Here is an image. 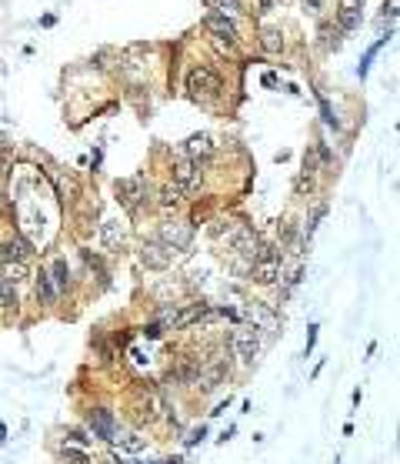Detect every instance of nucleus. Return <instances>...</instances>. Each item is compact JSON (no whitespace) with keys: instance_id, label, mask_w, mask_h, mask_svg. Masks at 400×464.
<instances>
[{"instance_id":"nucleus-21","label":"nucleus","mask_w":400,"mask_h":464,"mask_svg":"<svg viewBox=\"0 0 400 464\" xmlns=\"http://www.w3.org/2000/svg\"><path fill=\"white\" fill-rule=\"evenodd\" d=\"M37 297L44 301V304H50V301L57 297V290H54V284H50V274L47 271L37 274Z\"/></svg>"},{"instance_id":"nucleus-5","label":"nucleus","mask_w":400,"mask_h":464,"mask_svg":"<svg viewBox=\"0 0 400 464\" xmlns=\"http://www.w3.org/2000/svg\"><path fill=\"white\" fill-rule=\"evenodd\" d=\"M167 251H187L193 241L191 224H180V221H171V224H160V237H157Z\"/></svg>"},{"instance_id":"nucleus-28","label":"nucleus","mask_w":400,"mask_h":464,"mask_svg":"<svg viewBox=\"0 0 400 464\" xmlns=\"http://www.w3.org/2000/svg\"><path fill=\"white\" fill-rule=\"evenodd\" d=\"M213 14H224V17H230L234 10H237V0H204Z\"/></svg>"},{"instance_id":"nucleus-26","label":"nucleus","mask_w":400,"mask_h":464,"mask_svg":"<svg viewBox=\"0 0 400 464\" xmlns=\"http://www.w3.org/2000/svg\"><path fill=\"white\" fill-rule=\"evenodd\" d=\"M321 44H324L327 50H337V47H341V34H337L330 24H321Z\"/></svg>"},{"instance_id":"nucleus-7","label":"nucleus","mask_w":400,"mask_h":464,"mask_svg":"<svg viewBox=\"0 0 400 464\" xmlns=\"http://www.w3.org/2000/svg\"><path fill=\"white\" fill-rule=\"evenodd\" d=\"M257 351H260V334H257V328L244 324V328L234 331V354H237L240 361H254Z\"/></svg>"},{"instance_id":"nucleus-18","label":"nucleus","mask_w":400,"mask_h":464,"mask_svg":"<svg viewBox=\"0 0 400 464\" xmlns=\"http://www.w3.org/2000/svg\"><path fill=\"white\" fill-rule=\"evenodd\" d=\"M260 44H264V50H270V54H280L284 50V34L277 27H264L260 30Z\"/></svg>"},{"instance_id":"nucleus-16","label":"nucleus","mask_w":400,"mask_h":464,"mask_svg":"<svg viewBox=\"0 0 400 464\" xmlns=\"http://www.w3.org/2000/svg\"><path fill=\"white\" fill-rule=\"evenodd\" d=\"M0 254H3V261H27L30 257V244L23 241V237H14V241H7L3 248H0Z\"/></svg>"},{"instance_id":"nucleus-29","label":"nucleus","mask_w":400,"mask_h":464,"mask_svg":"<svg viewBox=\"0 0 400 464\" xmlns=\"http://www.w3.org/2000/svg\"><path fill=\"white\" fill-rule=\"evenodd\" d=\"M394 14H397V0H390V3L383 7V20H394Z\"/></svg>"},{"instance_id":"nucleus-8","label":"nucleus","mask_w":400,"mask_h":464,"mask_svg":"<svg viewBox=\"0 0 400 464\" xmlns=\"http://www.w3.org/2000/svg\"><path fill=\"white\" fill-rule=\"evenodd\" d=\"M87 425H91V431H94V438L114 441L117 421H114V414H111L107 407H91V411H87Z\"/></svg>"},{"instance_id":"nucleus-9","label":"nucleus","mask_w":400,"mask_h":464,"mask_svg":"<svg viewBox=\"0 0 400 464\" xmlns=\"http://www.w3.org/2000/svg\"><path fill=\"white\" fill-rule=\"evenodd\" d=\"M114 191H117V201H120L127 211H133V207L140 204V197H144V180H140V177H124V180L114 184Z\"/></svg>"},{"instance_id":"nucleus-32","label":"nucleus","mask_w":400,"mask_h":464,"mask_svg":"<svg viewBox=\"0 0 400 464\" xmlns=\"http://www.w3.org/2000/svg\"><path fill=\"white\" fill-rule=\"evenodd\" d=\"M204 434H207V431H204V427H200V431H193L191 438H187V445H197V441H200V438H204Z\"/></svg>"},{"instance_id":"nucleus-22","label":"nucleus","mask_w":400,"mask_h":464,"mask_svg":"<svg viewBox=\"0 0 400 464\" xmlns=\"http://www.w3.org/2000/svg\"><path fill=\"white\" fill-rule=\"evenodd\" d=\"M60 461L64 464H91V458H87V451H80V447L64 445L60 447Z\"/></svg>"},{"instance_id":"nucleus-24","label":"nucleus","mask_w":400,"mask_h":464,"mask_svg":"<svg viewBox=\"0 0 400 464\" xmlns=\"http://www.w3.org/2000/svg\"><path fill=\"white\" fill-rule=\"evenodd\" d=\"M180 197H184V191H180L177 184L160 187V204H164V207H177V204H180Z\"/></svg>"},{"instance_id":"nucleus-25","label":"nucleus","mask_w":400,"mask_h":464,"mask_svg":"<svg viewBox=\"0 0 400 464\" xmlns=\"http://www.w3.org/2000/svg\"><path fill=\"white\" fill-rule=\"evenodd\" d=\"M0 308H17V290L3 277H0Z\"/></svg>"},{"instance_id":"nucleus-23","label":"nucleus","mask_w":400,"mask_h":464,"mask_svg":"<svg viewBox=\"0 0 400 464\" xmlns=\"http://www.w3.org/2000/svg\"><path fill=\"white\" fill-rule=\"evenodd\" d=\"M124 241V228H120V221H107L104 224V244L107 248H114V244H120Z\"/></svg>"},{"instance_id":"nucleus-31","label":"nucleus","mask_w":400,"mask_h":464,"mask_svg":"<svg viewBox=\"0 0 400 464\" xmlns=\"http://www.w3.org/2000/svg\"><path fill=\"white\" fill-rule=\"evenodd\" d=\"M67 438H74L77 445H87V441H91V438H84V434H80V431H70V434H67Z\"/></svg>"},{"instance_id":"nucleus-14","label":"nucleus","mask_w":400,"mask_h":464,"mask_svg":"<svg viewBox=\"0 0 400 464\" xmlns=\"http://www.w3.org/2000/svg\"><path fill=\"white\" fill-rule=\"evenodd\" d=\"M213 154V140L207 134H193L187 137V144H184V157H191L193 164H200V160H207Z\"/></svg>"},{"instance_id":"nucleus-30","label":"nucleus","mask_w":400,"mask_h":464,"mask_svg":"<svg viewBox=\"0 0 400 464\" xmlns=\"http://www.w3.org/2000/svg\"><path fill=\"white\" fill-rule=\"evenodd\" d=\"M10 154V144H7V137L0 134V164H3V157Z\"/></svg>"},{"instance_id":"nucleus-3","label":"nucleus","mask_w":400,"mask_h":464,"mask_svg":"<svg viewBox=\"0 0 400 464\" xmlns=\"http://www.w3.org/2000/svg\"><path fill=\"white\" fill-rule=\"evenodd\" d=\"M224 378H227V361H224V358H210V361H204V364L197 368L193 384L207 394V391H217V387L224 384Z\"/></svg>"},{"instance_id":"nucleus-15","label":"nucleus","mask_w":400,"mask_h":464,"mask_svg":"<svg viewBox=\"0 0 400 464\" xmlns=\"http://www.w3.org/2000/svg\"><path fill=\"white\" fill-rule=\"evenodd\" d=\"M200 317H207V304H191L184 310H173V314H167V324L171 328H187V324L200 321Z\"/></svg>"},{"instance_id":"nucleus-2","label":"nucleus","mask_w":400,"mask_h":464,"mask_svg":"<svg viewBox=\"0 0 400 464\" xmlns=\"http://www.w3.org/2000/svg\"><path fill=\"white\" fill-rule=\"evenodd\" d=\"M280 251L277 248H270V244H264V248H257V254H254V268H250V277L257 281V284H274L277 277H280Z\"/></svg>"},{"instance_id":"nucleus-4","label":"nucleus","mask_w":400,"mask_h":464,"mask_svg":"<svg viewBox=\"0 0 400 464\" xmlns=\"http://www.w3.org/2000/svg\"><path fill=\"white\" fill-rule=\"evenodd\" d=\"M200 180H204V171H200V164H193L191 157H177L173 160V184L180 187V191H197L200 187Z\"/></svg>"},{"instance_id":"nucleus-6","label":"nucleus","mask_w":400,"mask_h":464,"mask_svg":"<svg viewBox=\"0 0 400 464\" xmlns=\"http://www.w3.org/2000/svg\"><path fill=\"white\" fill-rule=\"evenodd\" d=\"M187 91L193 97H213V94H220V77L210 67H193L191 74H187Z\"/></svg>"},{"instance_id":"nucleus-1","label":"nucleus","mask_w":400,"mask_h":464,"mask_svg":"<svg viewBox=\"0 0 400 464\" xmlns=\"http://www.w3.org/2000/svg\"><path fill=\"white\" fill-rule=\"evenodd\" d=\"M160 398H157V391L147 384H140L137 391H133V401H131V421L137 427H147L153 425L157 418H160Z\"/></svg>"},{"instance_id":"nucleus-17","label":"nucleus","mask_w":400,"mask_h":464,"mask_svg":"<svg viewBox=\"0 0 400 464\" xmlns=\"http://www.w3.org/2000/svg\"><path fill=\"white\" fill-rule=\"evenodd\" d=\"M144 438L137 434V431H127V434H114V447H120V451H131V454H137V451H144Z\"/></svg>"},{"instance_id":"nucleus-19","label":"nucleus","mask_w":400,"mask_h":464,"mask_svg":"<svg viewBox=\"0 0 400 464\" xmlns=\"http://www.w3.org/2000/svg\"><path fill=\"white\" fill-rule=\"evenodd\" d=\"M50 284H54V290H67V284H70V268H67V261L60 257V261H54V271H50Z\"/></svg>"},{"instance_id":"nucleus-10","label":"nucleus","mask_w":400,"mask_h":464,"mask_svg":"<svg viewBox=\"0 0 400 464\" xmlns=\"http://www.w3.org/2000/svg\"><path fill=\"white\" fill-rule=\"evenodd\" d=\"M230 248L237 254H244V257H254L257 254V234H254V228H247V224H237L234 228V234H230Z\"/></svg>"},{"instance_id":"nucleus-12","label":"nucleus","mask_w":400,"mask_h":464,"mask_svg":"<svg viewBox=\"0 0 400 464\" xmlns=\"http://www.w3.org/2000/svg\"><path fill=\"white\" fill-rule=\"evenodd\" d=\"M140 261H144L151 271H164V268L171 264V251H167L160 241H147V244L140 248Z\"/></svg>"},{"instance_id":"nucleus-34","label":"nucleus","mask_w":400,"mask_h":464,"mask_svg":"<svg viewBox=\"0 0 400 464\" xmlns=\"http://www.w3.org/2000/svg\"><path fill=\"white\" fill-rule=\"evenodd\" d=\"M3 184H7V167L0 164V187H3Z\"/></svg>"},{"instance_id":"nucleus-11","label":"nucleus","mask_w":400,"mask_h":464,"mask_svg":"<svg viewBox=\"0 0 400 464\" xmlns=\"http://www.w3.org/2000/svg\"><path fill=\"white\" fill-rule=\"evenodd\" d=\"M363 17V0H341L337 3V24L341 30H357Z\"/></svg>"},{"instance_id":"nucleus-13","label":"nucleus","mask_w":400,"mask_h":464,"mask_svg":"<svg viewBox=\"0 0 400 464\" xmlns=\"http://www.w3.org/2000/svg\"><path fill=\"white\" fill-rule=\"evenodd\" d=\"M204 27H207L217 40H227V44L237 40V24L230 17H224V14H207V17H204Z\"/></svg>"},{"instance_id":"nucleus-35","label":"nucleus","mask_w":400,"mask_h":464,"mask_svg":"<svg viewBox=\"0 0 400 464\" xmlns=\"http://www.w3.org/2000/svg\"><path fill=\"white\" fill-rule=\"evenodd\" d=\"M157 464H184L180 458H164V461H157Z\"/></svg>"},{"instance_id":"nucleus-20","label":"nucleus","mask_w":400,"mask_h":464,"mask_svg":"<svg viewBox=\"0 0 400 464\" xmlns=\"http://www.w3.org/2000/svg\"><path fill=\"white\" fill-rule=\"evenodd\" d=\"M197 361H191V358H180V364L171 371V378H177V381H187V384H193V378H197Z\"/></svg>"},{"instance_id":"nucleus-27","label":"nucleus","mask_w":400,"mask_h":464,"mask_svg":"<svg viewBox=\"0 0 400 464\" xmlns=\"http://www.w3.org/2000/svg\"><path fill=\"white\" fill-rule=\"evenodd\" d=\"M23 274H27V271H23V264H20V261H3V281L17 284Z\"/></svg>"},{"instance_id":"nucleus-33","label":"nucleus","mask_w":400,"mask_h":464,"mask_svg":"<svg viewBox=\"0 0 400 464\" xmlns=\"http://www.w3.org/2000/svg\"><path fill=\"white\" fill-rule=\"evenodd\" d=\"M144 334H147V337H160V324H151V328H144Z\"/></svg>"}]
</instances>
